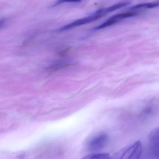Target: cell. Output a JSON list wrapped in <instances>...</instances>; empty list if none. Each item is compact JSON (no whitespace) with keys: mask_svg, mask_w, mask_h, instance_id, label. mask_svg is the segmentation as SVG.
<instances>
[{"mask_svg":"<svg viewBox=\"0 0 159 159\" xmlns=\"http://www.w3.org/2000/svg\"><path fill=\"white\" fill-rule=\"evenodd\" d=\"M129 2H121L119 3L116 4L114 5L111 6L107 8H103V9H100V10H97L96 12L99 14H101V15L104 16L105 14H107V13H111V12H113L116 10L120 9V8H122L126 6L129 4Z\"/></svg>","mask_w":159,"mask_h":159,"instance_id":"5","label":"cell"},{"mask_svg":"<svg viewBox=\"0 0 159 159\" xmlns=\"http://www.w3.org/2000/svg\"><path fill=\"white\" fill-rule=\"evenodd\" d=\"M4 22V20H0V28L2 25V24H3Z\"/></svg>","mask_w":159,"mask_h":159,"instance_id":"11","label":"cell"},{"mask_svg":"<svg viewBox=\"0 0 159 159\" xmlns=\"http://www.w3.org/2000/svg\"><path fill=\"white\" fill-rule=\"evenodd\" d=\"M159 6V2H155L147 3L140 4L131 7V9L134 10V9H139V8H155Z\"/></svg>","mask_w":159,"mask_h":159,"instance_id":"7","label":"cell"},{"mask_svg":"<svg viewBox=\"0 0 159 159\" xmlns=\"http://www.w3.org/2000/svg\"><path fill=\"white\" fill-rule=\"evenodd\" d=\"M148 146L152 157L155 159H159V127L152 130L149 133Z\"/></svg>","mask_w":159,"mask_h":159,"instance_id":"2","label":"cell"},{"mask_svg":"<svg viewBox=\"0 0 159 159\" xmlns=\"http://www.w3.org/2000/svg\"><path fill=\"white\" fill-rule=\"evenodd\" d=\"M102 16H103L102 15L99 14L96 11L90 16H88L83 18L77 20L70 23V24L63 26V27L59 30V31H65L68 30L73 29V28L78 27V26L91 23V22H93V21L99 19Z\"/></svg>","mask_w":159,"mask_h":159,"instance_id":"3","label":"cell"},{"mask_svg":"<svg viewBox=\"0 0 159 159\" xmlns=\"http://www.w3.org/2000/svg\"><path fill=\"white\" fill-rule=\"evenodd\" d=\"M143 146L140 141L128 146L116 153L113 159H140Z\"/></svg>","mask_w":159,"mask_h":159,"instance_id":"1","label":"cell"},{"mask_svg":"<svg viewBox=\"0 0 159 159\" xmlns=\"http://www.w3.org/2000/svg\"><path fill=\"white\" fill-rule=\"evenodd\" d=\"M136 14L135 12H128L125 13H121V14H117L112 16L113 18L118 21L120 20L123 19L131 17L134 16H136Z\"/></svg>","mask_w":159,"mask_h":159,"instance_id":"9","label":"cell"},{"mask_svg":"<svg viewBox=\"0 0 159 159\" xmlns=\"http://www.w3.org/2000/svg\"><path fill=\"white\" fill-rule=\"evenodd\" d=\"M81 159H111L110 155L107 153L93 154L85 156Z\"/></svg>","mask_w":159,"mask_h":159,"instance_id":"6","label":"cell"},{"mask_svg":"<svg viewBox=\"0 0 159 159\" xmlns=\"http://www.w3.org/2000/svg\"><path fill=\"white\" fill-rule=\"evenodd\" d=\"M80 1H81V0H58L55 3V5H57L65 2H78Z\"/></svg>","mask_w":159,"mask_h":159,"instance_id":"10","label":"cell"},{"mask_svg":"<svg viewBox=\"0 0 159 159\" xmlns=\"http://www.w3.org/2000/svg\"><path fill=\"white\" fill-rule=\"evenodd\" d=\"M108 141V136L106 134H100L90 140L88 143V148L91 151H99L106 146Z\"/></svg>","mask_w":159,"mask_h":159,"instance_id":"4","label":"cell"},{"mask_svg":"<svg viewBox=\"0 0 159 159\" xmlns=\"http://www.w3.org/2000/svg\"><path fill=\"white\" fill-rule=\"evenodd\" d=\"M117 22L118 21H117L116 20L113 18L112 17H111L109 19L107 20L106 21L104 22L102 24H101V25L95 27V28H94L93 30H102V29H104V28H107V27L111 26V25H113V24H115V23Z\"/></svg>","mask_w":159,"mask_h":159,"instance_id":"8","label":"cell"}]
</instances>
